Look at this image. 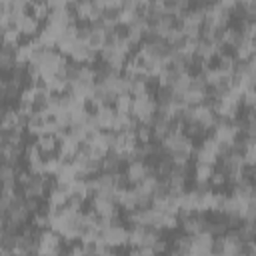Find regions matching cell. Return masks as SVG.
Here are the masks:
<instances>
[{
	"label": "cell",
	"instance_id": "obj_1",
	"mask_svg": "<svg viewBox=\"0 0 256 256\" xmlns=\"http://www.w3.org/2000/svg\"><path fill=\"white\" fill-rule=\"evenodd\" d=\"M134 120L142 126H152L154 120H156V114H158V100L148 92L144 96H136L132 100V112Z\"/></svg>",
	"mask_w": 256,
	"mask_h": 256
},
{
	"label": "cell",
	"instance_id": "obj_2",
	"mask_svg": "<svg viewBox=\"0 0 256 256\" xmlns=\"http://www.w3.org/2000/svg\"><path fill=\"white\" fill-rule=\"evenodd\" d=\"M36 252L38 256H62V236L52 228L40 230Z\"/></svg>",
	"mask_w": 256,
	"mask_h": 256
},
{
	"label": "cell",
	"instance_id": "obj_3",
	"mask_svg": "<svg viewBox=\"0 0 256 256\" xmlns=\"http://www.w3.org/2000/svg\"><path fill=\"white\" fill-rule=\"evenodd\" d=\"M22 190H24V196L26 198H42L46 194V176L42 174H30V172H20V178H18Z\"/></svg>",
	"mask_w": 256,
	"mask_h": 256
},
{
	"label": "cell",
	"instance_id": "obj_4",
	"mask_svg": "<svg viewBox=\"0 0 256 256\" xmlns=\"http://www.w3.org/2000/svg\"><path fill=\"white\" fill-rule=\"evenodd\" d=\"M92 210L106 218V220H118V204L114 200L112 194H106V192H96L92 194Z\"/></svg>",
	"mask_w": 256,
	"mask_h": 256
},
{
	"label": "cell",
	"instance_id": "obj_5",
	"mask_svg": "<svg viewBox=\"0 0 256 256\" xmlns=\"http://www.w3.org/2000/svg\"><path fill=\"white\" fill-rule=\"evenodd\" d=\"M158 240H160V234L154 228H148V226H132L130 228L128 244L132 248H152Z\"/></svg>",
	"mask_w": 256,
	"mask_h": 256
},
{
	"label": "cell",
	"instance_id": "obj_6",
	"mask_svg": "<svg viewBox=\"0 0 256 256\" xmlns=\"http://www.w3.org/2000/svg\"><path fill=\"white\" fill-rule=\"evenodd\" d=\"M128 236H130V230L120 224L118 220H112L104 230H102V240L106 246L110 248H118V246H126L128 244Z\"/></svg>",
	"mask_w": 256,
	"mask_h": 256
},
{
	"label": "cell",
	"instance_id": "obj_7",
	"mask_svg": "<svg viewBox=\"0 0 256 256\" xmlns=\"http://www.w3.org/2000/svg\"><path fill=\"white\" fill-rule=\"evenodd\" d=\"M222 154H224V148H222L212 136L204 138L202 144H200V146L196 148V152H194L196 162H206V164H216Z\"/></svg>",
	"mask_w": 256,
	"mask_h": 256
},
{
	"label": "cell",
	"instance_id": "obj_8",
	"mask_svg": "<svg viewBox=\"0 0 256 256\" xmlns=\"http://www.w3.org/2000/svg\"><path fill=\"white\" fill-rule=\"evenodd\" d=\"M152 174H156V170H154V166H150L148 162H144V160H132V162H128L126 164V180L128 182H132L134 186L136 184H140V182H144L148 176H152Z\"/></svg>",
	"mask_w": 256,
	"mask_h": 256
},
{
	"label": "cell",
	"instance_id": "obj_9",
	"mask_svg": "<svg viewBox=\"0 0 256 256\" xmlns=\"http://www.w3.org/2000/svg\"><path fill=\"white\" fill-rule=\"evenodd\" d=\"M12 24L20 30V34H22V36H30V38H32V36L36 38V36L40 34V30H42V28H40V20H38L32 12H26V14L14 16V18H12Z\"/></svg>",
	"mask_w": 256,
	"mask_h": 256
},
{
	"label": "cell",
	"instance_id": "obj_10",
	"mask_svg": "<svg viewBox=\"0 0 256 256\" xmlns=\"http://www.w3.org/2000/svg\"><path fill=\"white\" fill-rule=\"evenodd\" d=\"M96 56H98V50H94V48H92L86 40H82V38L76 40V44L72 46V52H70L72 62H76V64H86V66H90V64L96 60Z\"/></svg>",
	"mask_w": 256,
	"mask_h": 256
},
{
	"label": "cell",
	"instance_id": "obj_11",
	"mask_svg": "<svg viewBox=\"0 0 256 256\" xmlns=\"http://www.w3.org/2000/svg\"><path fill=\"white\" fill-rule=\"evenodd\" d=\"M180 222H182V228H184V234H200L206 230V224L208 220L204 218V214H198V212H190V214H184L180 216Z\"/></svg>",
	"mask_w": 256,
	"mask_h": 256
},
{
	"label": "cell",
	"instance_id": "obj_12",
	"mask_svg": "<svg viewBox=\"0 0 256 256\" xmlns=\"http://www.w3.org/2000/svg\"><path fill=\"white\" fill-rule=\"evenodd\" d=\"M94 118H96V124L100 130L104 132H112V126H114V120H116V110L114 106H100L96 112H92Z\"/></svg>",
	"mask_w": 256,
	"mask_h": 256
},
{
	"label": "cell",
	"instance_id": "obj_13",
	"mask_svg": "<svg viewBox=\"0 0 256 256\" xmlns=\"http://www.w3.org/2000/svg\"><path fill=\"white\" fill-rule=\"evenodd\" d=\"M214 164H206V162H196L194 164V182L196 186H210V178L214 174Z\"/></svg>",
	"mask_w": 256,
	"mask_h": 256
},
{
	"label": "cell",
	"instance_id": "obj_14",
	"mask_svg": "<svg viewBox=\"0 0 256 256\" xmlns=\"http://www.w3.org/2000/svg\"><path fill=\"white\" fill-rule=\"evenodd\" d=\"M36 144H38V148H40V152L44 154V156H54V154H58V138L56 136H52V134H40L38 138H36Z\"/></svg>",
	"mask_w": 256,
	"mask_h": 256
},
{
	"label": "cell",
	"instance_id": "obj_15",
	"mask_svg": "<svg viewBox=\"0 0 256 256\" xmlns=\"http://www.w3.org/2000/svg\"><path fill=\"white\" fill-rule=\"evenodd\" d=\"M122 162H124V160H122L118 154L108 152V154L104 156V160H102V172H118L120 166H122Z\"/></svg>",
	"mask_w": 256,
	"mask_h": 256
},
{
	"label": "cell",
	"instance_id": "obj_16",
	"mask_svg": "<svg viewBox=\"0 0 256 256\" xmlns=\"http://www.w3.org/2000/svg\"><path fill=\"white\" fill-rule=\"evenodd\" d=\"M132 96L130 94H120V96H116L114 98V110L116 112H120V114H130L132 112Z\"/></svg>",
	"mask_w": 256,
	"mask_h": 256
},
{
	"label": "cell",
	"instance_id": "obj_17",
	"mask_svg": "<svg viewBox=\"0 0 256 256\" xmlns=\"http://www.w3.org/2000/svg\"><path fill=\"white\" fill-rule=\"evenodd\" d=\"M242 104H244L248 110H256V86L250 88V90H246V92L242 94Z\"/></svg>",
	"mask_w": 256,
	"mask_h": 256
},
{
	"label": "cell",
	"instance_id": "obj_18",
	"mask_svg": "<svg viewBox=\"0 0 256 256\" xmlns=\"http://www.w3.org/2000/svg\"><path fill=\"white\" fill-rule=\"evenodd\" d=\"M226 174L224 172H220V170H216L214 174H212V178H210V186L212 188H220V186H224L226 184Z\"/></svg>",
	"mask_w": 256,
	"mask_h": 256
},
{
	"label": "cell",
	"instance_id": "obj_19",
	"mask_svg": "<svg viewBox=\"0 0 256 256\" xmlns=\"http://www.w3.org/2000/svg\"><path fill=\"white\" fill-rule=\"evenodd\" d=\"M130 256H156L152 248H132Z\"/></svg>",
	"mask_w": 256,
	"mask_h": 256
},
{
	"label": "cell",
	"instance_id": "obj_20",
	"mask_svg": "<svg viewBox=\"0 0 256 256\" xmlns=\"http://www.w3.org/2000/svg\"><path fill=\"white\" fill-rule=\"evenodd\" d=\"M152 250H154V254H156V256H158V254H164V252L168 250V242L160 238V240H158V242L152 246Z\"/></svg>",
	"mask_w": 256,
	"mask_h": 256
},
{
	"label": "cell",
	"instance_id": "obj_21",
	"mask_svg": "<svg viewBox=\"0 0 256 256\" xmlns=\"http://www.w3.org/2000/svg\"><path fill=\"white\" fill-rule=\"evenodd\" d=\"M254 190H256V176H254Z\"/></svg>",
	"mask_w": 256,
	"mask_h": 256
}]
</instances>
